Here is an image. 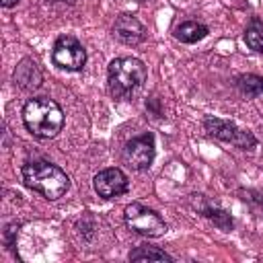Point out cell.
<instances>
[{
  "label": "cell",
  "instance_id": "cell-1",
  "mask_svg": "<svg viewBox=\"0 0 263 263\" xmlns=\"http://www.w3.org/2000/svg\"><path fill=\"white\" fill-rule=\"evenodd\" d=\"M25 127L41 140L55 138L64 125V113L60 105L49 97H33L23 107Z\"/></svg>",
  "mask_w": 263,
  "mask_h": 263
},
{
  "label": "cell",
  "instance_id": "cell-2",
  "mask_svg": "<svg viewBox=\"0 0 263 263\" xmlns=\"http://www.w3.org/2000/svg\"><path fill=\"white\" fill-rule=\"evenodd\" d=\"M21 173H23V183L31 191L43 195L45 199H58L70 187L68 175L49 160H29L23 164Z\"/></svg>",
  "mask_w": 263,
  "mask_h": 263
},
{
  "label": "cell",
  "instance_id": "cell-3",
  "mask_svg": "<svg viewBox=\"0 0 263 263\" xmlns=\"http://www.w3.org/2000/svg\"><path fill=\"white\" fill-rule=\"evenodd\" d=\"M146 66L138 58H115L107 70L109 92L115 99H132L146 82Z\"/></svg>",
  "mask_w": 263,
  "mask_h": 263
},
{
  "label": "cell",
  "instance_id": "cell-4",
  "mask_svg": "<svg viewBox=\"0 0 263 263\" xmlns=\"http://www.w3.org/2000/svg\"><path fill=\"white\" fill-rule=\"evenodd\" d=\"M123 218L129 230H134L136 234L148 236V238H158L166 234V224L160 218L158 212H154L152 208H146L142 203H129L123 210Z\"/></svg>",
  "mask_w": 263,
  "mask_h": 263
},
{
  "label": "cell",
  "instance_id": "cell-5",
  "mask_svg": "<svg viewBox=\"0 0 263 263\" xmlns=\"http://www.w3.org/2000/svg\"><path fill=\"white\" fill-rule=\"evenodd\" d=\"M203 127H205V132H208L212 138L222 140V142H226V144H232V146H236V148L253 150V148L257 146V138H255L251 132L236 127L232 121H226V119L208 115V117L203 119Z\"/></svg>",
  "mask_w": 263,
  "mask_h": 263
},
{
  "label": "cell",
  "instance_id": "cell-6",
  "mask_svg": "<svg viewBox=\"0 0 263 263\" xmlns=\"http://www.w3.org/2000/svg\"><path fill=\"white\" fill-rule=\"evenodd\" d=\"M51 60L58 68L68 70V72H80L86 64V49L82 47V43L72 37V35H62L55 39L53 43V51H51Z\"/></svg>",
  "mask_w": 263,
  "mask_h": 263
},
{
  "label": "cell",
  "instance_id": "cell-7",
  "mask_svg": "<svg viewBox=\"0 0 263 263\" xmlns=\"http://www.w3.org/2000/svg\"><path fill=\"white\" fill-rule=\"evenodd\" d=\"M154 136L150 132L132 138L123 148V160L132 171H148L154 162Z\"/></svg>",
  "mask_w": 263,
  "mask_h": 263
},
{
  "label": "cell",
  "instance_id": "cell-8",
  "mask_svg": "<svg viewBox=\"0 0 263 263\" xmlns=\"http://www.w3.org/2000/svg\"><path fill=\"white\" fill-rule=\"evenodd\" d=\"M92 187L99 193V197L103 199H115L119 195H123L129 189V181L125 177V173L121 168H103L101 173L95 175L92 179Z\"/></svg>",
  "mask_w": 263,
  "mask_h": 263
},
{
  "label": "cell",
  "instance_id": "cell-9",
  "mask_svg": "<svg viewBox=\"0 0 263 263\" xmlns=\"http://www.w3.org/2000/svg\"><path fill=\"white\" fill-rule=\"evenodd\" d=\"M113 35L125 45H140L146 39V27L134 14H119L113 25Z\"/></svg>",
  "mask_w": 263,
  "mask_h": 263
},
{
  "label": "cell",
  "instance_id": "cell-10",
  "mask_svg": "<svg viewBox=\"0 0 263 263\" xmlns=\"http://www.w3.org/2000/svg\"><path fill=\"white\" fill-rule=\"evenodd\" d=\"M14 84L23 90H37L43 82V74L39 70V66L31 60V58H25L16 64L14 68Z\"/></svg>",
  "mask_w": 263,
  "mask_h": 263
},
{
  "label": "cell",
  "instance_id": "cell-11",
  "mask_svg": "<svg viewBox=\"0 0 263 263\" xmlns=\"http://www.w3.org/2000/svg\"><path fill=\"white\" fill-rule=\"evenodd\" d=\"M208 33H210L208 27L201 25V23H195V21L181 23V25L175 29V37H177L181 43H197V41H201Z\"/></svg>",
  "mask_w": 263,
  "mask_h": 263
},
{
  "label": "cell",
  "instance_id": "cell-12",
  "mask_svg": "<svg viewBox=\"0 0 263 263\" xmlns=\"http://www.w3.org/2000/svg\"><path fill=\"white\" fill-rule=\"evenodd\" d=\"M236 86L249 99L261 97L263 95V76H257V74H240L236 78Z\"/></svg>",
  "mask_w": 263,
  "mask_h": 263
},
{
  "label": "cell",
  "instance_id": "cell-13",
  "mask_svg": "<svg viewBox=\"0 0 263 263\" xmlns=\"http://www.w3.org/2000/svg\"><path fill=\"white\" fill-rule=\"evenodd\" d=\"M201 214L210 220V222H214V226H218L220 230H224V232H230L232 230V226H234V222H232V216L226 212V210H222V208H218V205H205V208H201Z\"/></svg>",
  "mask_w": 263,
  "mask_h": 263
},
{
  "label": "cell",
  "instance_id": "cell-14",
  "mask_svg": "<svg viewBox=\"0 0 263 263\" xmlns=\"http://www.w3.org/2000/svg\"><path fill=\"white\" fill-rule=\"evenodd\" d=\"M129 261H173V257L156 247H138L127 255Z\"/></svg>",
  "mask_w": 263,
  "mask_h": 263
},
{
  "label": "cell",
  "instance_id": "cell-15",
  "mask_svg": "<svg viewBox=\"0 0 263 263\" xmlns=\"http://www.w3.org/2000/svg\"><path fill=\"white\" fill-rule=\"evenodd\" d=\"M245 43L249 45V49L263 53V25L259 21H253L247 31H245Z\"/></svg>",
  "mask_w": 263,
  "mask_h": 263
},
{
  "label": "cell",
  "instance_id": "cell-16",
  "mask_svg": "<svg viewBox=\"0 0 263 263\" xmlns=\"http://www.w3.org/2000/svg\"><path fill=\"white\" fill-rule=\"evenodd\" d=\"M16 228H18V224L16 222H12V224H8L6 226V230H4V245H6V249H14V234H16Z\"/></svg>",
  "mask_w": 263,
  "mask_h": 263
},
{
  "label": "cell",
  "instance_id": "cell-17",
  "mask_svg": "<svg viewBox=\"0 0 263 263\" xmlns=\"http://www.w3.org/2000/svg\"><path fill=\"white\" fill-rule=\"evenodd\" d=\"M18 0H0V4L4 6V8H10V6H14Z\"/></svg>",
  "mask_w": 263,
  "mask_h": 263
}]
</instances>
